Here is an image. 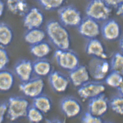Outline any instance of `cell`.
<instances>
[{
	"mask_svg": "<svg viewBox=\"0 0 123 123\" xmlns=\"http://www.w3.org/2000/svg\"><path fill=\"white\" fill-rule=\"evenodd\" d=\"M46 34L57 49H68L71 45V38L66 27L56 20L49 21L46 25Z\"/></svg>",
	"mask_w": 123,
	"mask_h": 123,
	"instance_id": "6da1fadb",
	"label": "cell"
},
{
	"mask_svg": "<svg viewBox=\"0 0 123 123\" xmlns=\"http://www.w3.org/2000/svg\"><path fill=\"white\" fill-rule=\"evenodd\" d=\"M7 102V114L10 121H15L26 117L30 106L29 102L26 98L21 96H12Z\"/></svg>",
	"mask_w": 123,
	"mask_h": 123,
	"instance_id": "7a4b0ae2",
	"label": "cell"
},
{
	"mask_svg": "<svg viewBox=\"0 0 123 123\" xmlns=\"http://www.w3.org/2000/svg\"><path fill=\"white\" fill-rule=\"evenodd\" d=\"M112 8L104 0H91L86 9L87 17L98 22L105 21L109 19Z\"/></svg>",
	"mask_w": 123,
	"mask_h": 123,
	"instance_id": "3957f363",
	"label": "cell"
},
{
	"mask_svg": "<svg viewBox=\"0 0 123 123\" xmlns=\"http://www.w3.org/2000/svg\"><path fill=\"white\" fill-rule=\"evenodd\" d=\"M54 57L58 65L69 72L80 65V59L78 54L70 48L64 50L57 49Z\"/></svg>",
	"mask_w": 123,
	"mask_h": 123,
	"instance_id": "277c9868",
	"label": "cell"
},
{
	"mask_svg": "<svg viewBox=\"0 0 123 123\" xmlns=\"http://www.w3.org/2000/svg\"><path fill=\"white\" fill-rule=\"evenodd\" d=\"M57 14L60 22L65 27H78L83 19L80 11L72 5L62 6Z\"/></svg>",
	"mask_w": 123,
	"mask_h": 123,
	"instance_id": "5b68a950",
	"label": "cell"
},
{
	"mask_svg": "<svg viewBox=\"0 0 123 123\" xmlns=\"http://www.w3.org/2000/svg\"><path fill=\"white\" fill-rule=\"evenodd\" d=\"M87 67L90 76L97 81L104 80L110 71L109 62L107 59L93 57Z\"/></svg>",
	"mask_w": 123,
	"mask_h": 123,
	"instance_id": "8992f818",
	"label": "cell"
},
{
	"mask_svg": "<svg viewBox=\"0 0 123 123\" xmlns=\"http://www.w3.org/2000/svg\"><path fill=\"white\" fill-rule=\"evenodd\" d=\"M44 86L43 78L36 77L21 82L19 85V89L25 96L33 99L43 93Z\"/></svg>",
	"mask_w": 123,
	"mask_h": 123,
	"instance_id": "52a82bcc",
	"label": "cell"
},
{
	"mask_svg": "<svg viewBox=\"0 0 123 123\" xmlns=\"http://www.w3.org/2000/svg\"><path fill=\"white\" fill-rule=\"evenodd\" d=\"M105 90V85L101 81L89 80L78 88V93L83 100H89L104 93Z\"/></svg>",
	"mask_w": 123,
	"mask_h": 123,
	"instance_id": "ba28073f",
	"label": "cell"
},
{
	"mask_svg": "<svg viewBox=\"0 0 123 123\" xmlns=\"http://www.w3.org/2000/svg\"><path fill=\"white\" fill-rule=\"evenodd\" d=\"M60 108L65 116L69 118L79 116L82 111V106L78 99L72 96H66L60 103Z\"/></svg>",
	"mask_w": 123,
	"mask_h": 123,
	"instance_id": "9c48e42d",
	"label": "cell"
},
{
	"mask_svg": "<svg viewBox=\"0 0 123 123\" xmlns=\"http://www.w3.org/2000/svg\"><path fill=\"white\" fill-rule=\"evenodd\" d=\"M78 27L79 34L88 40L96 38L100 34L101 27L98 22L87 17L82 19Z\"/></svg>",
	"mask_w": 123,
	"mask_h": 123,
	"instance_id": "30bf717a",
	"label": "cell"
},
{
	"mask_svg": "<svg viewBox=\"0 0 123 123\" xmlns=\"http://www.w3.org/2000/svg\"><path fill=\"white\" fill-rule=\"evenodd\" d=\"M23 17V25L27 30L40 28L44 21L43 12L36 7L29 8Z\"/></svg>",
	"mask_w": 123,
	"mask_h": 123,
	"instance_id": "8fae6325",
	"label": "cell"
},
{
	"mask_svg": "<svg viewBox=\"0 0 123 123\" xmlns=\"http://www.w3.org/2000/svg\"><path fill=\"white\" fill-rule=\"evenodd\" d=\"M109 108V100L104 93L89 100L88 111L94 116L101 117L107 113Z\"/></svg>",
	"mask_w": 123,
	"mask_h": 123,
	"instance_id": "7c38bea8",
	"label": "cell"
},
{
	"mask_svg": "<svg viewBox=\"0 0 123 123\" xmlns=\"http://www.w3.org/2000/svg\"><path fill=\"white\" fill-rule=\"evenodd\" d=\"M100 33L106 40L114 41L121 37V26L116 20L108 19L105 21L100 27Z\"/></svg>",
	"mask_w": 123,
	"mask_h": 123,
	"instance_id": "4fadbf2b",
	"label": "cell"
},
{
	"mask_svg": "<svg viewBox=\"0 0 123 123\" xmlns=\"http://www.w3.org/2000/svg\"><path fill=\"white\" fill-rule=\"evenodd\" d=\"M48 81L53 90L57 93L66 91L70 82L68 77L56 70H53L48 75Z\"/></svg>",
	"mask_w": 123,
	"mask_h": 123,
	"instance_id": "5bb4252c",
	"label": "cell"
},
{
	"mask_svg": "<svg viewBox=\"0 0 123 123\" xmlns=\"http://www.w3.org/2000/svg\"><path fill=\"white\" fill-rule=\"evenodd\" d=\"M15 75L21 82L27 81L32 78L33 62L27 59H22L16 62L14 68Z\"/></svg>",
	"mask_w": 123,
	"mask_h": 123,
	"instance_id": "9a60e30c",
	"label": "cell"
},
{
	"mask_svg": "<svg viewBox=\"0 0 123 123\" xmlns=\"http://www.w3.org/2000/svg\"><path fill=\"white\" fill-rule=\"evenodd\" d=\"M68 78L73 86L78 88L80 87L90 80V75L87 67L80 64L69 72Z\"/></svg>",
	"mask_w": 123,
	"mask_h": 123,
	"instance_id": "2e32d148",
	"label": "cell"
},
{
	"mask_svg": "<svg viewBox=\"0 0 123 123\" xmlns=\"http://www.w3.org/2000/svg\"><path fill=\"white\" fill-rule=\"evenodd\" d=\"M85 51L87 55L93 57L107 59L108 55L105 46L97 38L88 40L85 46Z\"/></svg>",
	"mask_w": 123,
	"mask_h": 123,
	"instance_id": "e0dca14e",
	"label": "cell"
},
{
	"mask_svg": "<svg viewBox=\"0 0 123 123\" xmlns=\"http://www.w3.org/2000/svg\"><path fill=\"white\" fill-rule=\"evenodd\" d=\"M33 74L39 78L48 76L53 71L52 64L45 58L37 59L33 62Z\"/></svg>",
	"mask_w": 123,
	"mask_h": 123,
	"instance_id": "ac0fdd59",
	"label": "cell"
},
{
	"mask_svg": "<svg viewBox=\"0 0 123 123\" xmlns=\"http://www.w3.org/2000/svg\"><path fill=\"white\" fill-rule=\"evenodd\" d=\"M6 6L12 14L24 16L29 9L27 0H7Z\"/></svg>",
	"mask_w": 123,
	"mask_h": 123,
	"instance_id": "d6986e66",
	"label": "cell"
},
{
	"mask_svg": "<svg viewBox=\"0 0 123 123\" xmlns=\"http://www.w3.org/2000/svg\"><path fill=\"white\" fill-rule=\"evenodd\" d=\"M15 78L13 73L7 69L0 70V92H7L14 86Z\"/></svg>",
	"mask_w": 123,
	"mask_h": 123,
	"instance_id": "ffe728a7",
	"label": "cell"
},
{
	"mask_svg": "<svg viewBox=\"0 0 123 123\" xmlns=\"http://www.w3.org/2000/svg\"><path fill=\"white\" fill-rule=\"evenodd\" d=\"M46 36L45 31L39 28L27 30L24 35L25 41L30 46L44 41Z\"/></svg>",
	"mask_w": 123,
	"mask_h": 123,
	"instance_id": "44dd1931",
	"label": "cell"
},
{
	"mask_svg": "<svg viewBox=\"0 0 123 123\" xmlns=\"http://www.w3.org/2000/svg\"><path fill=\"white\" fill-rule=\"evenodd\" d=\"M52 100L48 96L41 94L33 99L32 106L43 114H48L52 108Z\"/></svg>",
	"mask_w": 123,
	"mask_h": 123,
	"instance_id": "7402d4cb",
	"label": "cell"
},
{
	"mask_svg": "<svg viewBox=\"0 0 123 123\" xmlns=\"http://www.w3.org/2000/svg\"><path fill=\"white\" fill-rule=\"evenodd\" d=\"M51 50L50 44L44 41L31 46L30 48V53L37 59L45 58L50 54Z\"/></svg>",
	"mask_w": 123,
	"mask_h": 123,
	"instance_id": "603a6c76",
	"label": "cell"
},
{
	"mask_svg": "<svg viewBox=\"0 0 123 123\" xmlns=\"http://www.w3.org/2000/svg\"><path fill=\"white\" fill-rule=\"evenodd\" d=\"M14 33L7 24L0 22V47L5 48L10 45L13 41Z\"/></svg>",
	"mask_w": 123,
	"mask_h": 123,
	"instance_id": "cb8c5ba5",
	"label": "cell"
},
{
	"mask_svg": "<svg viewBox=\"0 0 123 123\" xmlns=\"http://www.w3.org/2000/svg\"><path fill=\"white\" fill-rule=\"evenodd\" d=\"M104 80L108 86L117 89L123 86V74L117 72L111 71Z\"/></svg>",
	"mask_w": 123,
	"mask_h": 123,
	"instance_id": "d4e9b609",
	"label": "cell"
},
{
	"mask_svg": "<svg viewBox=\"0 0 123 123\" xmlns=\"http://www.w3.org/2000/svg\"><path fill=\"white\" fill-rule=\"evenodd\" d=\"M110 71H115L123 74V56L120 52H116L112 56L110 62Z\"/></svg>",
	"mask_w": 123,
	"mask_h": 123,
	"instance_id": "484cf974",
	"label": "cell"
},
{
	"mask_svg": "<svg viewBox=\"0 0 123 123\" xmlns=\"http://www.w3.org/2000/svg\"><path fill=\"white\" fill-rule=\"evenodd\" d=\"M109 107L117 114L122 115L123 114V95L118 94L113 96L109 100Z\"/></svg>",
	"mask_w": 123,
	"mask_h": 123,
	"instance_id": "4316f807",
	"label": "cell"
},
{
	"mask_svg": "<svg viewBox=\"0 0 123 123\" xmlns=\"http://www.w3.org/2000/svg\"><path fill=\"white\" fill-rule=\"evenodd\" d=\"M43 9L51 11L59 9L65 0H35Z\"/></svg>",
	"mask_w": 123,
	"mask_h": 123,
	"instance_id": "83f0119b",
	"label": "cell"
},
{
	"mask_svg": "<svg viewBox=\"0 0 123 123\" xmlns=\"http://www.w3.org/2000/svg\"><path fill=\"white\" fill-rule=\"evenodd\" d=\"M44 114L33 106H30L26 117L31 123H40L43 121Z\"/></svg>",
	"mask_w": 123,
	"mask_h": 123,
	"instance_id": "f1b7e54d",
	"label": "cell"
},
{
	"mask_svg": "<svg viewBox=\"0 0 123 123\" xmlns=\"http://www.w3.org/2000/svg\"><path fill=\"white\" fill-rule=\"evenodd\" d=\"M10 62L9 54L6 49L0 47V70L7 69Z\"/></svg>",
	"mask_w": 123,
	"mask_h": 123,
	"instance_id": "f546056e",
	"label": "cell"
},
{
	"mask_svg": "<svg viewBox=\"0 0 123 123\" xmlns=\"http://www.w3.org/2000/svg\"><path fill=\"white\" fill-rule=\"evenodd\" d=\"M101 117L94 116L89 112H86L83 115L81 123H104Z\"/></svg>",
	"mask_w": 123,
	"mask_h": 123,
	"instance_id": "4dcf8cb0",
	"label": "cell"
},
{
	"mask_svg": "<svg viewBox=\"0 0 123 123\" xmlns=\"http://www.w3.org/2000/svg\"><path fill=\"white\" fill-rule=\"evenodd\" d=\"M7 112V101L0 102V123H3Z\"/></svg>",
	"mask_w": 123,
	"mask_h": 123,
	"instance_id": "1f68e13d",
	"label": "cell"
},
{
	"mask_svg": "<svg viewBox=\"0 0 123 123\" xmlns=\"http://www.w3.org/2000/svg\"><path fill=\"white\" fill-rule=\"evenodd\" d=\"M109 7L116 8L119 5L123 4V0H104Z\"/></svg>",
	"mask_w": 123,
	"mask_h": 123,
	"instance_id": "d6a6232c",
	"label": "cell"
},
{
	"mask_svg": "<svg viewBox=\"0 0 123 123\" xmlns=\"http://www.w3.org/2000/svg\"><path fill=\"white\" fill-rule=\"evenodd\" d=\"M116 9V14L117 15L121 16L123 15V4L120 5L118 7L115 8Z\"/></svg>",
	"mask_w": 123,
	"mask_h": 123,
	"instance_id": "836d02e7",
	"label": "cell"
},
{
	"mask_svg": "<svg viewBox=\"0 0 123 123\" xmlns=\"http://www.w3.org/2000/svg\"><path fill=\"white\" fill-rule=\"evenodd\" d=\"M46 123H64L62 120L58 118L50 119L47 120Z\"/></svg>",
	"mask_w": 123,
	"mask_h": 123,
	"instance_id": "e575fe53",
	"label": "cell"
},
{
	"mask_svg": "<svg viewBox=\"0 0 123 123\" xmlns=\"http://www.w3.org/2000/svg\"><path fill=\"white\" fill-rule=\"evenodd\" d=\"M5 5L2 0H0V17L2 16L5 10Z\"/></svg>",
	"mask_w": 123,
	"mask_h": 123,
	"instance_id": "d590c367",
	"label": "cell"
},
{
	"mask_svg": "<svg viewBox=\"0 0 123 123\" xmlns=\"http://www.w3.org/2000/svg\"><path fill=\"white\" fill-rule=\"evenodd\" d=\"M120 42H119V45L120 47L121 50L123 49V38L122 37H121L120 38Z\"/></svg>",
	"mask_w": 123,
	"mask_h": 123,
	"instance_id": "8d00e7d4",
	"label": "cell"
},
{
	"mask_svg": "<svg viewBox=\"0 0 123 123\" xmlns=\"http://www.w3.org/2000/svg\"><path fill=\"white\" fill-rule=\"evenodd\" d=\"M114 123V122H111V121H108V122H105V123Z\"/></svg>",
	"mask_w": 123,
	"mask_h": 123,
	"instance_id": "74e56055",
	"label": "cell"
},
{
	"mask_svg": "<svg viewBox=\"0 0 123 123\" xmlns=\"http://www.w3.org/2000/svg\"><path fill=\"white\" fill-rule=\"evenodd\" d=\"M19 123V122H14V121H13V122H12V123Z\"/></svg>",
	"mask_w": 123,
	"mask_h": 123,
	"instance_id": "f35d334b",
	"label": "cell"
},
{
	"mask_svg": "<svg viewBox=\"0 0 123 123\" xmlns=\"http://www.w3.org/2000/svg\"><path fill=\"white\" fill-rule=\"evenodd\" d=\"M90 0V1H91V0Z\"/></svg>",
	"mask_w": 123,
	"mask_h": 123,
	"instance_id": "ab89813d",
	"label": "cell"
}]
</instances>
